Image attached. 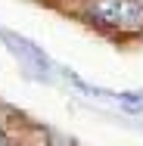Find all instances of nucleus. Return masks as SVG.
I'll return each instance as SVG.
<instances>
[{
	"instance_id": "obj_1",
	"label": "nucleus",
	"mask_w": 143,
	"mask_h": 146,
	"mask_svg": "<svg viewBox=\"0 0 143 146\" xmlns=\"http://www.w3.org/2000/svg\"><path fill=\"white\" fill-rule=\"evenodd\" d=\"M93 13L103 22H112V25H137L143 19L140 0H96Z\"/></svg>"
}]
</instances>
